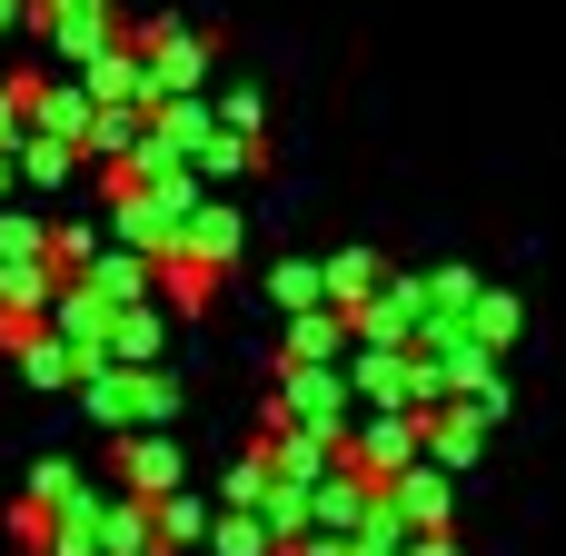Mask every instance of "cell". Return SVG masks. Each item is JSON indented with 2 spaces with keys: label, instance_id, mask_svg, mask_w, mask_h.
I'll list each match as a JSON object with an SVG mask.
<instances>
[{
  "label": "cell",
  "instance_id": "6da1fadb",
  "mask_svg": "<svg viewBox=\"0 0 566 556\" xmlns=\"http://www.w3.org/2000/svg\"><path fill=\"white\" fill-rule=\"evenodd\" d=\"M209 199H219V189H209L199 169H119V179H109V239L139 249V259H179V239H189V219H199Z\"/></svg>",
  "mask_w": 566,
  "mask_h": 556
},
{
  "label": "cell",
  "instance_id": "7a4b0ae2",
  "mask_svg": "<svg viewBox=\"0 0 566 556\" xmlns=\"http://www.w3.org/2000/svg\"><path fill=\"white\" fill-rule=\"evenodd\" d=\"M80 418L119 448V438H169V418H179V378L169 368H109V378H90L80 388Z\"/></svg>",
  "mask_w": 566,
  "mask_h": 556
},
{
  "label": "cell",
  "instance_id": "3957f363",
  "mask_svg": "<svg viewBox=\"0 0 566 556\" xmlns=\"http://www.w3.org/2000/svg\"><path fill=\"white\" fill-rule=\"evenodd\" d=\"M358 388H348V368H279V398H269V418L259 428H298V438H318V448H338L348 458V438H358Z\"/></svg>",
  "mask_w": 566,
  "mask_h": 556
},
{
  "label": "cell",
  "instance_id": "277c9868",
  "mask_svg": "<svg viewBox=\"0 0 566 556\" xmlns=\"http://www.w3.org/2000/svg\"><path fill=\"white\" fill-rule=\"evenodd\" d=\"M348 468L368 487H398L408 468H428V408H368L358 438H348Z\"/></svg>",
  "mask_w": 566,
  "mask_h": 556
},
{
  "label": "cell",
  "instance_id": "5b68a950",
  "mask_svg": "<svg viewBox=\"0 0 566 556\" xmlns=\"http://www.w3.org/2000/svg\"><path fill=\"white\" fill-rule=\"evenodd\" d=\"M30 30H40L50 70H90V60H109V50L129 40V20H119L109 0H50V10H30Z\"/></svg>",
  "mask_w": 566,
  "mask_h": 556
},
{
  "label": "cell",
  "instance_id": "8992f818",
  "mask_svg": "<svg viewBox=\"0 0 566 556\" xmlns=\"http://www.w3.org/2000/svg\"><path fill=\"white\" fill-rule=\"evenodd\" d=\"M129 50L149 60L159 99H209V40L189 20H129Z\"/></svg>",
  "mask_w": 566,
  "mask_h": 556
},
{
  "label": "cell",
  "instance_id": "52a82bcc",
  "mask_svg": "<svg viewBox=\"0 0 566 556\" xmlns=\"http://www.w3.org/2000/svg\"><path fill=\"white\" fill-rule=\"evenodd\" d=\"M109 478H119V497H139V507H169V497H189L179 438H119V448H109Z\"/></svg>",
  "mask_w": 566,
  "mask_h": 556
},
{
  "label": "cell",
  "instance_id": "ba28073f",
  "mask_svg": "<svg viewBox=\"0 0 566 556\" xmlns=\"http://www.w3.org/2000/svg\"><path fill=\"white\" fill-rule=\"evenodd\" d=\"M388 517H398L408 537H458V478H448V468H408V478L388 487Z\"/></svg>",
  "mask_w": 566,
  "mask_h": 556
},
{
  "label": "cell",
  "instance_id": "9c48e42d",
  "mask_svg": "<svg viewBox=\"0 0 566 556\" xmlns=\"http://www.w3.org/2000/svg\"><path fill=\"white\" fill-rule=\"evenodd\" d=\"M0 358H10L30 388H50V398H80V358H70V338H60V328H0Z\"/></svg>",
  "mask_w": 566,
  "mask_h": 556
},
{
  "label": "cell",
  "instance_id": "30bf717a",
  "mask_svg": "<svg viewBox=\"0 0 566 556\" xmlns=\"http://www.w3.org/2000/svg\"><path fill=\"white\" fill-rule=\"evenodd\" d=\"M90 129H99V99H90V80L50 70V90H40V119H30V139H60V149H80V159H90Z\"/></svg>",
  "mask_w": 566,
  "mask_h": 556
},
{
  "label": "cell",
  "instance_id": "8fae6325",
  "mask_svg": "<svg viewBox=\"0 0 566 556\" xmlns=\"http://www.w3.org/2000/svg\"><path fill=\"white\" fill-rule=\"evenodd\" d=\"M348 358H358V318H338V308L289 318V338H279V368H348Z\"/></svg>",
  "mask_w": 566,
  "mask_h": 556
},
{
  "label": "cell",
  "instance_id": "7c38bea8",
  "mask_svg": "<svg viewBox=\"0 0 566 556\" xmlns=\"http://www.w3.org/2000/svg\"><path fill=\"white\" fill-rule=\"evenodd\" d=\"M348 388H358V408H418V348H358Z\"/></svg>",
  "mask_w": 566,
  "mask_h": 556
},
{
  "label": "cell",
  "instance_id": "4fadbf2b",
  "mask_svg": "<svg viewBox=\"0 0 566 556\" xmlns=\"http://www.w3.org/2000/svg\"><path fill=\"white\" fill-rule=\"evenodd\" d=\"M388 298V259L378 249H328V308L338 318H368Z\"/></svg>",
  "mask_w": 566,
  "mask_h": 556
},
{
  "label": "cell",
  "instance_id": "5bb4252c",
  "mask_svg": "<svg viewBox=\"0 0 566 556\" xmlns=\"http://www.w3.org/2000/svg\"><path fill=\"white\" fill-rule=\"evenodd\" d=\"M239 239H249V229H239V209H229V189H219V199H209V209L189 219V239H179V259H199L209 279H229V259H239Z\"/></svg>",
  "mask_w": 566,
  "mask_h": 556
},
{
  "label": "cell",
  "instance_id": "9a60e30c",
  "mask_svg": "<svg viewBox=\"0 0 566 556\" xmlns=\"http://www.w3.org/2000/svg\"><path fill=\"white\" fill-rule=\"evenodd\" d=\"M478 448H488V418H478V408H428V468L468 478V468H478Z\"/></svg>",
  "mask_w": 566,
  "mask_h": 556
},
{
  "label": "cell",
  "instance_id": "2e32d148",
  "mask_svg": "<svg viewBox=\"0 0 566 556\" xmlns=\"http://www.w3.org/2000/svg\"><path fill=\"white\" fill-rule=\"evenodd\" d=\"M219 517H229V507H219V487H189V497H169V507H159V547L169 556H209V537H219Z\"/></svg>",
  "mask_w": 566,
  "mask_h": 556
},
{
  "label": "cell",
  "instance_id": "e0dca14e",
  "mask_svg": "<svg viewBox=\"0 0 566 556\" xmlns=\"http://www.w3.org/2000/svg\"><path fill=\"white\" fill-rule=\"evenodd\" d=\"M269 497H279V468H269V448L249 438V448L229 458V478H219V507H229V517H269Z\"/></svg>",
  "mask_w": 566,
  "mask_h": 556
},
{
  "label": "cell",
  "instance_id": "ac0fdd59",
  "mask_svg": "<svg viewBox=\"0 0 566 556\" xmlns=\"http://www.w3.org/2000/svg\"><path fill=\"white\" fill-rule=\"evenodd\" d=\"M269 308L279 318H318L328 308V259H279L269 269Z\"/></svg>",
  "mask_w": 566,
  "mask_h": 556
},
{
  "label": "cell",
  "instance_id": "d6986e66",
  "mask_svg": "<svg viewBox=\"0 0 566 556\" xmlns=\"http://www.w3.org/2000/svg\"><path fill=\"white\" fill-rule=\"evenodd\" d=\"M517 328H527L517 289H478V308H468V338H478L488 358H507V348H517Z\"/></svg>",
  "mask_w": 566,
  "mask_h": 556
},
{
  "label": "cell",
  "instance_id": "ffe728a7",
  "mask_svg": "<svg viewBox=\"0 0 566 556\" xmlns=\"http://www.w3.org/2000/svg\"><path fill=\"white\" fill-rule=\"evenodd\" d=\"M20 169H30V199H60L90 159H80V149H60V139H30V149H20Z\"/></svg>",
  "mask_w": 566,
  "mask_h": 556
},
{
  "label": "cell",
  "instance_id": "44dd1931",
  "mask_svg": "<svg viewBox=\"0 0 566 556\" xmlns=\"http://www.w3.org/2000/svg\"><path fill=\"white\" fill-rule=\"evenodd\" d=\"M209 298H219V279H209L199 259H159V308H169V318H189V308H209Z\"/></svg>",
  "mask_w": 566,
  "mask_h": 556
},
{
  "label": "cell",
  "instance_id": "7402d4cb",
  "mask_svg": "<svg viewBox=\"0 0 566 556\" xmlns=\"http://www.w3.org/2000/svg\"><path fill=\"white\" fill-rule=\"evenodd\" d=\"M159 348H169V308H129L119 318V368H159Z\"/></svg>",
  "mask_w": 566,
  "mask_h": 556
},
{
  "label": "cell",
  "instance_id": "603a6c76",
  "mask_svg": "<svg viewBox=\"0 0 566 556\" xmlns=\"http://www.w3.org/2000/svg\"><path fill=\"white\" fill-rule=\"evenodd\" d=\"M219 129L259 139V90H249V80H229V90H219Z\"/></svg>",
  "mask_w": 566,
  "mask_h": 556
},
{
  "label": "cell",
  "instance_id": "cb8c5ba5",
  "mask_svg": "<svg viewBox=\"0 0 566 556\" xmlns=\"http://www.w3.org/2000/svg\"><path fill=\"white\" fill-rule=\"evenodd\" d=\"M408 556H458V537H408Z\"/></svg>",
  "mask_w": 566,
  "mask_h": 556
},
{
  "label": "cell",
  "instance_id": "d4e9b609",
  "mask_svg": "<svg viewBox=\"0 0 566 556\" xmlns=\"http://www.w3.org/2000/svg\"><path fill=\"white\" fill-rule=\"evenodd\" d=\"M20 20H30V0H0V40H10V30H20Z\"/></svg>",
  "mask_w": 566,
  "mask_h": 556
},
{
  "label": "cell",
  "instance_id": "484cf974",
  "mask_svg": "<svg viewBox=\"0 0 566 556\" xmlns=\"http://www.w3.org/2000/svg\"><path fill=\"white\" fill-rule=\"evenodd\" d=\"M30 10H50V0H30Z\"/></svg>",
  "mask_w": 566,
  "mask_h": 556
},
{
  "label": "cell",
  "instance_id": "4316f807",
  "mask_svg": "<svg viewBox=\"0 0 566 556\" xmlns=\"http://www.w3.org/2000/svg\"><path fill=\"white\" fill-rule=\"evenodd\" d=\"M0 328H10V318H0Z\"/></svg>",
  "mask_w": 566,
  "mask_h": 556
}]
</instances>
